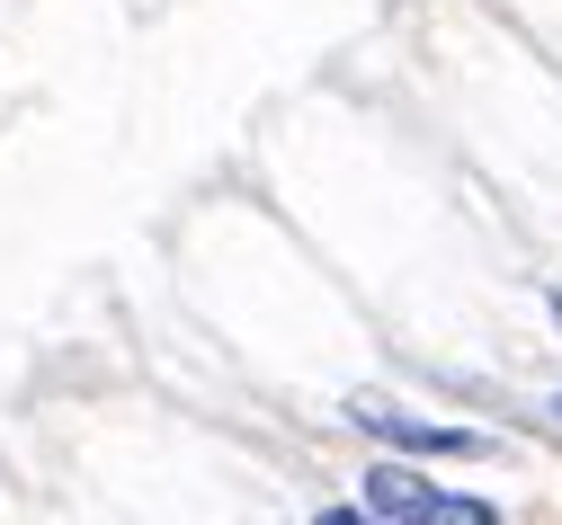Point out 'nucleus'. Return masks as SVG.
Returning <instances> with one entry per match:
<instances>
[{
  "mask_svg": "<svg viewBox=\"0 0 562 525\" xmlns=\"http://www.w3.org/2000/svg\"><path fill=\"white\" fill-rule=\"evenodd\" d=\"M367 516H375V525H501L491 499L438 490L429 472H411V464H375V472H367Z\"/></svg>",
  "mask_w": 562,
  "mask_h": 525,
  "instance_id": "nucleus-1",
  "label": "nucleus"
},
{
  "mask_svg": "<svg viewBox=\"0 0 562 525\" xmlns=\"http://www.w3.org/2000/svg\"><path fill=\"white\" fill-rule=\"evenodd\" d=\"M348 419H358L367 436H384V445H402V455H456V464L491 455V436L447 427V419H419V410H393V401H348Z\"/></svg>",
  "mask_w": 562,
  "mask_h": 525,
  "instance_id": "nucleus-2",
  "label": "nucleus"
},
{
  "mask_svg": "<svg viewBox=\"0 0 562 525\" xmlns=\"http://www.w3.org/2000/svg\"><path fill=\"white\" fill-rule=\"evenodd\" d=\"M322 525H375L367 507H322Z\"/></svg>",
  "mask_w": 562,
  "mask_h": 525,
  "instance_id": "nucleus-3",
  "label": "nucleus"
},
{
  "mask_svg": "<svg viewBox=\"0 0 562 525\" xmlns=\"http://www.w3.org/2000/svg\"><path fill=\"white\" fill-rule=\"evenodd\" d=\"M553 419H562V392H553Z\"/></svg>",
  "mask_w": 562,
  "mask_h": 525,
  "instance_id": "nucleus-4",
  "label": "nucleus"
}]
</instances>
